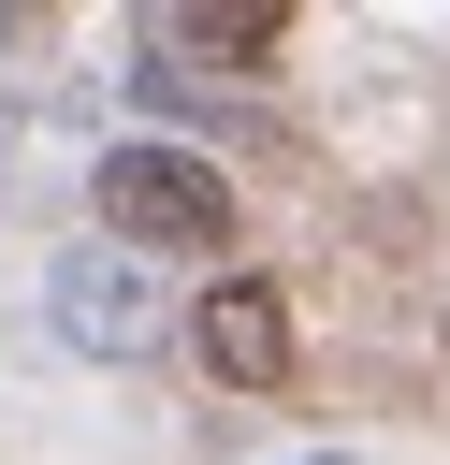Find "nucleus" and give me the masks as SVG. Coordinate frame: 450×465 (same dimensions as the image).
I'll return each mask as SVG.
<instances>
[{"instance_id":"obj_2","label":"nucleus","mask_w":450,"mask_h":465,"mask_svg":"<svg viewBox=\"0 0 450 465\" xmlns=\"http://www.w3.org/2000/svg\"><path fill=\"white\" fill-rule=\"evenodd\" d=\"M189 349H203L218 392H276V378H290V291H276V276H218V291L189 305Z\"/></svg>"},{"instance_id":"obj_3","label":"nucleus","mask_w":450,"mask_h":465,"mask_svg":"<svg viewBox=\"0 0 450 465\" xmlns=\"http://www.w3.org/2000/svg\"><path fill=\"white\" fill-rule=\"evenodd\" d=\"M58 334L102 349V363H131V349H160V305H145V276H131L116 247H73V262H58Z\"/></svg>"},{"instance_id":"obj_1","label":"nucleus","mask_w":450,"mask_h":465,"mask_svg":"<svg viewBox=\"0 0 450 465\" xmlns=\"http://www.w3.org/2000/svg\"><path fill=\"white\" fill-rule=\"evenodd\" d=\"M102 232L116 247H160V262H218L232 247V189H218V160H189V145H102Z\"/></svg>"},{"instance_id":"obj_4","label":"nucleus","mask_w":450,"mask_h":465,"mask_svg":"<svg viewBox=\"0 0 450 465\" xmlns=\"http://www.w3.org/2000/svg\"><path fill=\"white\" fill-rule=\"evenodd\" d=\"M160 58L261 73V58H290V15H261V0H189V15H160Z\"/></svg>"}]
</instances>
